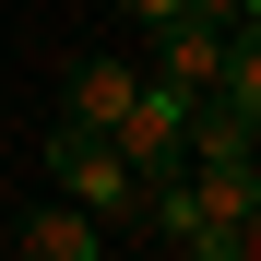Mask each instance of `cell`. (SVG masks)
Returning a JSON list of instances; mask_svg holds the SVG:
<instances>
[{"label":"cell","mask_w":261,"mask_h":261,"mask_svg":"<svg viewBox=\"0 0 261 261\" xmlns=\"http://www.w3.org/2000/svg\"><path fill=\"white\" fill-rule=\"evenodd\" d=\"M48 178H60L83 214H95L107 238H119V226L143 238V178L119 166V143H107V130H71V119H60V130H48Z\"/></svg>","instance_id":"cell-1"},{"label":"cell","mask_w":261,"mask_h":261,"mask_svg":"<svg viewBox=\"0 0 261 261\" xmlns=\"http://www.w3.org/2000/svg\"><path fill=\"white\" fill-rule=\"evenodd\" d=\"M190 190H202L190 249H202V261H249V249H261V166H249V154H238V166H190Z\"/></svg>","instance_id":"cell-2"},{"label":"cell","mask_w":261,"mask_h":261,"mask_svg":"<svg viewBox=\"0 0 261 261\" xmlns=\"http://www.w3.org/2000/svg\"><path fill=\"white\" fill-rule=\"evenodd\" d=\"M178 130H190V83H166V71H143L107 143H119V166H130V178H154V166H178Z\"/></svg>","instance_id":"cell-3"},{"label":"cell","mask_w":261,"mask_h":261,"mask_svg":"<svg viewBox=\"0 0 261 261\" xmlns=\"http://www.w3.org/2000/svg\"><path fill=\"white\" fill-rule=\"evenodd\" d=\"M130 60H71V83H60V119L71 130H119V107H130Z\"/></svg>","instance_id":"cell-4"},{"label":"cell","mask_w":261,"mask_h":261,"mask_svg":"<svg viewBox=\"0 0 261 261\" xmlns=\"http://www.w3.org/2000/svg\"><path fill=\"white\" fill-rule=\"evenodd\" d=\"M249 130H261V107L190 95V130H178V154H190V166H238V154H249Z\"/></svg>","instance_id":"cell-5"},{"label":"cell","mask_w":261,"mask_h":261,"mask_svg":"<svg viewBox=\"0 0 261 261\" xmlns=\"http://www.w3.org/2000/svg\"><path fill=\"white\" fill-rule=\"evenodd\" d=\"M214 48H226V24H202V12H178V24H154V71H166V83H190V95L214 83Z\"/></svg>","instance_id":"cell-6"},{"label":"cell","mask_w":261,"mask_h":261,"mask_svg":"<svg viewBox=\"0 0 261 261\" xmlns=\"http://www.w3.org/2000/svg\"><path fill=\"white\" fill-rule=\"evenodd\" d=\"M12 249H24V261H95V249H107V226L71 202V214H24V226H12Z\"/></svg>","instance_id":"cell-7"},{"label":"cell","mask_w":261,"mask_h":261,"mask_svg":"<svg viewBox=\"0 0 261 261\" xmlns=\"http://www.w3.org/2000/svg\"><path fill=\"white\" fill-rule=\"evenodd\" d=\"M119 12L143 24V36H154V24H178V12H190V0H119Z\"/></svg>","instance_id":"cell-8"},{"label":"cell","mask_w":261,"mask_h":261,"mask_svg":"<svg viewBox=\"0 0 261 261\" xmlns=\"http://www.w3.org/2000/svg\"><path fill=\"white\" fill-rule=\"evenodd\" d=\"M190 12H202V24H249L261 0H190Z\"/></svg>","instance_id":"cell-9"}]
</instances>
